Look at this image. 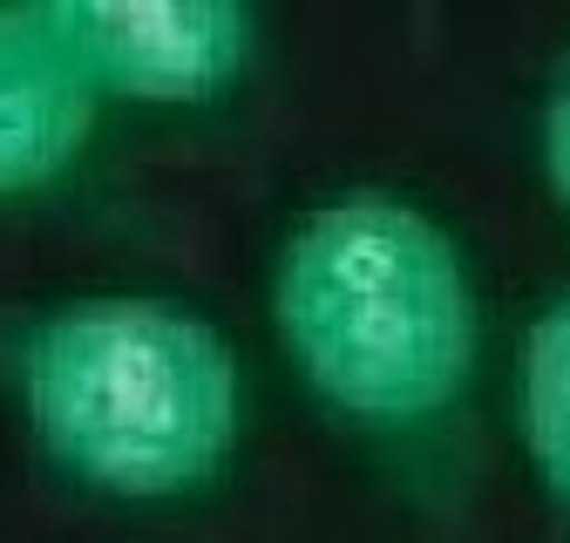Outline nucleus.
<instances>
[{
  "instance_id": "nucleus-3",
  "label": "nucleus",
  "mask_w": 570,
  "mask_h": 543,
  "mask_svg": "<svg viewBox=\"0 0 570 543\" xmlns=\"http://www.w3.org/2000/svg\"><path fill=\"white\" fill-rule=\"evenodd\" d=\"M48 21L96 102H204L245 76L258 41V21L225 0H48Z\"/></svg>"
},
{
  "instance_id": "nucleus-1",
  "label": "nucleus",
  "mask_w": 570,
  "mask_h": 543,
  "mask_svg": "<svg viewBox=\"0 0 570 543\" xmlns=\"http://www.w3.org/2000/svg\"><path fill=\"white\" fill-rule=\"evenodd\" d=\"M272 313L299 374L353 422L407 428L475 374V293L455 238L401 197H340L285 238Z\"/></svg>"
},
{
  "instance_id": "nucleus-6",
  "label": "nucleus",
  "mask_w": 570,
  "mask_h": 543,
  "mask_svg": "<svg viewBox=\"0 0 570 543\" xmlns=\"http://www.w3.org/2000/svg\"><path fill=\"white\" fill-rule=\"evenodd\" d=\"M543 164H550L557 197L570 204V76L557 82V96H550V109H543Z\"/></svg>"
},
{
  "instance_id": "nucleus-4",
  "label": "nucleus",
  "mask_w": 570,
  "mask_h": 543,
  "mask_svg": "<svg viewBox=\"0 0 570 543\" xmlns=\"http://www.w3.org/2000/svg\"><path fill=\"white\" fill-rule=\"evenodd\" d=\"M96 122V89L68 61L48 0L0 8V197L35 190L76 164Z\"/></svg>"
},
{
  "instance_id": "nucleus-2",
  "label": "nucleus",
  "mask_w": 570,
  "mask_h": 543,
  "mask_svg": "<svg viewBox=\"0 0 570 543\" xmlns=\"http://www.w3.org/2000/svg\"><path fill=\"white\" fill-rule=\"evenodd\" d=\"M21 394L41 448L89 490L184 496L238 442V361L170 299L55 306L21 347Z\"/></svg>"
},
{
  "instance_id": "nucleus-5",
  "label": "nucleus",
  "mask_w": 570,
  "mask_h": 543,
  "mask_svg": "<svg viewBox=\"0 0 570 543\" xmlns=\"http://www.w3.org/2000/svg\"><path fill=\"white\" fill-rule=\"evenodd\" d=\"M523 442L537 475L570 503V299L543 306L523 339Z\"/></svg>"
}]
</instances>
